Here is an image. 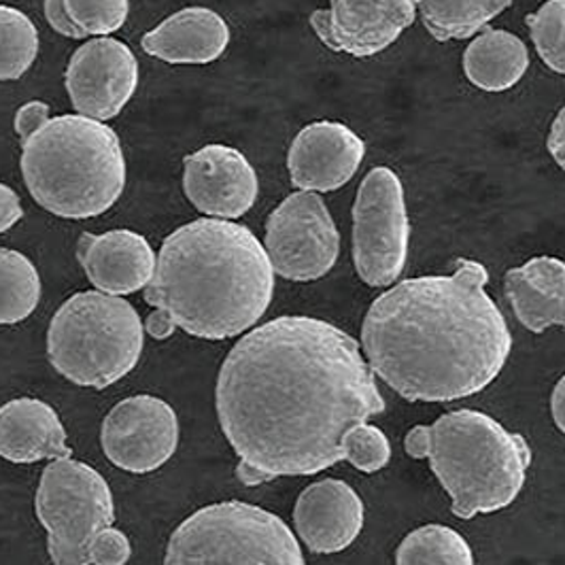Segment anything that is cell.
<instances>
[{"label":"cell","instance_id":"cell-1","mask_svg":"<svg viewBox=\"0 0 565 565\" xmlns=\"http://www.w3.org/2000/svg\"><path fill=\"white\" fill-rule=\"evenodd\" d=\"M215 408L236 477L254 487L337 466L349 431L387 404L358 340L330 321L285 315L232 347Z\"/></svg>","mask_w":565,"mask_h":565},{"label":"cell","instance_id":"cell-2","mask_svg":"<svg viewBox=\"0 0 565 565\" xmlns=\"http://www.w3.org/2000/svg\"><path fill=\"white\" fill-rule=\"evenodd\" d=\"M481 262L415 277L381 294L362 326L367 366L408 402H455L487 390L507 366L512 334L487 294Z\"/></svg>","mask_w":565,"mask_h":565},{"label":"cell","instance_id":"cell-3","mask_svg":"<svg viewBox=\"0 0 565 565\" xmlns=\"http://www.w3.org/2000/svg\"><path fill=\"white\" fill-rule=\"evenodd\" d=\"M275 268L264 243L243 224L196 220L162 243L156 275L145 287L153 312L145 330L164 340L183 330L204 340L234 339L266 315Z\"/></svg>","mask_w":565,"mask_h":565},{"label":"cell","instance_id":"cell-4","mask_svg":"<svg viewBox=\"0 0 565 565\" xmlns=\"http://www.w3.org/2000/svg\"><path fill=\"white\" fill-rule=\"evenodd\" d=\"M404 451L429 461L459 519L509 509L532 466V449L521 434L472 408L413 427L404 438Z\"/></svg>","mask_w":565,"mask_h":565},{"label":"cell","instance_id":"cell-5","mask_svg":"<svg viewBox=\"0 0 565 565\" xmlns=\"http://www.w3.org/2000/svg\"><path fill=\"white\" fill-rule=\"evenodd\" d=\"M22 177L30 196L62 220H92L121 199L126 156L105 121L85 115L50 117L22 141Z\"/></svg>","mask_w":565,"mask_h":565},{"label":"cell","instance_id":"cell-6","mask_svg":"<svg viewBox=\"0 0 565 565\" xmlns=\"http://www.w3.org/2000/svg\"><path fill=\"white\" fill-rule=\"evenodd\" d=\"M34 507L54 565L128 564L132 546L114 527V493L84 461L54 459L41 475Z\"/></svg>","mask_w":565,"mask_h":565},{"label":"cell","instance_id":"cell-7","mask_svg":"<svg viewBox=\"0 0 565 565\" xmlns=\"http://www.w3.org/2000/svg\"><path fill=\"white\" fill-rule=\"evenodd\" d=\"M145 323L121 296L79 291L57 309L47 330L52 366L75 385L105 390L141 360Z\"/></svg>","mask_w":565,"mask_h":565},{"label":"cell","instance_id":"cell-8","mask_svg":"<svg viewBox=\"0 0 565 565\" xmlns=\"http://www.w3.org/2000/svg\"><path fill=\"white\" fill-rule=\"evenodd\" d=\"M164 565H307L298 537L270 510L245 502L190 514L167 546Z\"/></svg>","mask_w":565,"mask_h":565},{"label":"cell","instance_id":"cell-9","mask_svg":"<svg viewBox=\"0 0 565 565\" xmlns=\"http://www.w3.org/2000/svg\"><path fill=\"white\" fill-rule=\"evenodd\" d=\"M411 249V220L402 179L390 167L364 177L353 204V264L370 287L402 277Z\"/></svg>","mask_w":565,"mask_h":565},{"label":"cell","instance_id":"cell-10","mask_svg":"<svg viewBox=\"0 0 565 565\" xmlns=\"http://www.w3.org/2000/svg\"><path fill=\"white\" fill-rule=\"evenodd\" d=\"M264 249L282 279H323L340 255L339 227L326 200L315 192L289 194L266 220Z\"/></svg>","mask_w":565,"mask_h":565},{"label":"cell","instance_id":"cell-11","mask_svg":"<svg viewBox=\"0 0 565 565\" xmlns=\"http://www.w3.org/2000/svg\"><path fill=\"white\" fill-rule=\"evenodd\" d=\"M100 445L117 468L135 475L153 472L177 451V413L162 397H126L105 417Z\"/></svg>","mask_w":565,"mask_h":565},{"label":"cell","instance_id":"cell-12","mask_svg":"<svg viewBox=\"0 0 565 565\" xmlns=\"http://www.w3.org/2000/svg\"><path fill=\"white\" fill-rule=\"evenodd\" d=\"M64 84L77 114L109 121L132 100L139 87V62L124 41L96 36L73 54Z\"/></svg>","mask_w":565,"mask_h":565},{"label":"cell","instance_id":"cell-13","mask_svg":"<svg viewBox=\"0 0 565 565\" xmlns=\"http://www.w3.org/2000/svg\"><path fill=\"white\" fill-rule=\"evenodd\" d=\"M419 0H330V9L312 11L319 41L353 57H372L390 50L417 20Z\"/></svg>","mask_w":565,"mask_h":565},{"label":"cell","instance_id":"cell-14","mask_svg":"<svg viewBox=\"0 0 565 565\" xmlns=\"http://www.w3.org/2000/svg\"><path fill=\"white\" fill-rule=\"evenodd\" d=\"M183 194L202 215L232 222L254 209L259 179L243 151L204 145L183 160Z\"/></svg>","mask_w":565,"mask_h":565},{"label":"cell","instance_id":"cell-15","mask_svg":"<svg viewBox=\"0 0 565 565\" xmlns=\"http://www.w3.org/2000/svg\"><path fill=\"white\" fill-rule=\"evenodd\" d=\"M366 158V142L340 121H312L291 141L287 169L300 192L328 194L344 188Z\"/></svg>","mask_w":565,"mask_h":565},{"label":"cell","instance_id":"cell-16","mask_svg":"<svg viewBox=\"0 0 565 565\" xmlns=\"http://www.w3.org/2000/svg\"><path fill=\"white\" fill-rule=\"evenodd\" d=\"M364 500L339 479L309 484L294 509L300 540L312 553L332 555L349 548L364 530Z\"/></svg>","mask_w":565,"mask_h":565},{"label":"cell","instance_id":"cell-17","mask_svg":"<svg viewBox=\"0 0 565 565\" xmlns=\"http://www.w3.org/2000/svg\"><path fill=\"white\" fill-rule=\"evenodd\" d=\"M77 259L98 291L128 296L151 282L158 254L139 232L109 230L105 234L84 232L77 245Z\"/></svg>","mask_w":565,"mask_h":565},{"label":"cell","instance_id":"cell-18","mask_svg":"<svg viewBox=\"0 0 565 565\" xmlns=\"http://www.w3.org/2000/svg\"><path fill=\"white\" fill-rule=\"evenodd\" d=\"M149 56L169 64H211L230 45L226 20L209 7H185L141 39Z\"/></svg>","mask_w":565,"mask_h":565},{"label":"cell","instance_id":"cell-19","mask_svg":"<svg viewBox=\"0 0 565 565\" xmlns=\"http://www.w3.org/2000/svg\"><path fill=\"white\" fill-rule=\"evenodd\" d=\"M0 457L13 463L71 457L56 411L36 397H18L0 408Z\"/></svg>","mask_w":565,"mask_h":565},{"label":"cell","instance_id":"cell-20","mask_svg":"<svg viewBox=\"0 0 565 565\" xmlns=\"http://www.w3.org/2000/svg\"><path fill=\"white\" fill-rule=\"evenodd\" d=\"M504 291L516 319L530 332L542 334L551 326L565 328L564 259L540 255L510 268Z\"/></svg>","mask_w":565,"mask_h":565},{"label":"cell","instance_id":"cell-21","mask_svg":"<svg viewBox=\"0 0 565 565\" xmlns=\"http://www.w3.org/2000/svg\"><path fill=\"white\" fill-rule=\"evenodd\" d=\"M527 68L530 50L509 30H481L463 54L466 77L482 92H507L525 77Z\"/></svg>","mask_w":565,"mask_h":565},{"label":"cell","instance_id":"cell-22","mask_svg":"<svg viewBox=\"0 0 565 565\" xmlns=\"http://www.w3.org/2000/svg\"><path fill=\"white\" fill-rule=\"evenodd\" d=\"M512 0H419L425 30L440 43L470 39L504 13Z\"/></svg>","mask_w":565,"mask_h":565},{"label":"cell","instance_id":"cell-23","mask_svg":"<svg viewBox=\"0 0 565 565\" xmlns=\"http://www.w3.org/2000/svg\"><path fill=\"white\" fill-rule=\"evenodd\" d=\"M41 300V277L29 257L0 247V326L29 319Z\"/></svg>","mask_w":565,"mask_h":565},{"label":"cell","instance_id":"cell-24","mask_svg":"<svg viewBox=\"0 0 565 565\" xmlns=\"http://www.w3.org/2000/svg\"><path fill=\"white\" fill-rule=\"evenodd\" d=\"M396 565H475V553L459 532L431 523L399 542Z\"/></svg>","mask_w":565,"mask_h":565},{"label":"cell","instance_id":"cell-25","mask_svg":"<svg viewBox=\"0 0 565 565\" xmlns=\"http://www.w3.org/2000/svg\"><path fill=\"white\" fill-rule=\"evenodd\" d=\"M41 39L29 15L15 7L0 4V82L24 77L39 56Z\"/></svg>","mask_w":565,"mask_h":565},{"label":"cell","instance_id":"cell-26","mask_svg":"<svg viewBox=\"0 0 565 565\" xmlns=\"http://www.w3.org/2000/svg\"><path fill=\"white\" fill-rule=\"evenodd\" d=\"M540 60L565 75V0H546L536 13L525 18Z\"/></svg>","mask_w":565,"mask_h":565},{"label":"cell","instance_id":"cell-27","mask_svg":"<svg viewBox=\"0 0 565 565\" xmlns=\"http://www.w3.org/2000/svg\"><path fill=\"white\" fill-rule=\"evenodd\" d=\"M64 9L85 36H109L126 24L130 0H64Z\"/></svg>","mask_w":565,"mask_h":565},{"label":"cell","instance_id":"cell-28","mask_svg":"<svg viewBox=\"0 0 565 565\" xmlns=\"http://www.w3.org/2000/svg\"><path fill=\"white\" fill-rule=\"evenodd\" d=\"M342 451L344 459L353 468L367 475L383 470L392 459L390 438L385 436V431L370 424L358 425L355 429H351L349 436L344 438Z\"/></svg>","mask_w":565,"mask_h":565},{"label":"cell","instance_id":"cell-29","mask_svg":"<svg viewBox=\"0 0 565 565\" xmlns=\"http://www.w3.org/2000/svg\"><path fill=\"white\" fill-rule=\"evenodd\" d=\"M47 119H50V105L47 103H41V100L26 103L15 114V135L20 137V141H24V139H29L34 130H39Z\"/></svg>","mask_w":565,"mask_h":565},{"label":"cell","instance_id":"cell-30","mask_svg":"<svg viewBox=\"0 0 565 565\" xmlns=\"http://www.w3.org/2000/svg\"><path fill=\"white\" fill-rule=\"evenodd\" d=\"M43 9H45V18H47L50 26L56 30L57 34H62L66 39H85L84 32L71 22V18L64 9V0H45Z\"/></svg>","mask_w":565,"mask_h":565},{"label":"cell","instance_id":"cell-31","mask_svg":"<svg viewBox=\"0 0 565 565\" xmlns=\"http://www.w3.org/2000/svg\"><path fill=\"white\" fill-rule=\"evenodd\" d=\"M22 217H24V206L20 202V196L9 185L0 183V234L11 230Z\"/></svg>","mask_w":565,"mask_h":565},{"label":"cell","instance_id":"cell-32","mask_svg":"<svg viewBox=\"0 0 565 565\" xmlns=\"http://www.w3.org/2000/svg\"><path fill=\"white\" fill-rule=\"evenodd\" d=\"M546 149H548L551 158L557 162V167L565 170V107L557 114L553 126H551Z\"/></svg>","mask_w":565,"mask_h":565},{"label":"cell","instance_id":"cell-33","mask_svg":"<svg viewBox=\"0 0 565 565\" xmlns=\"http://www.w3.org/2000/svg\"><path fill=\"white\" fill-rule=\"evenodd\" d=\"M551 413H553V422L565 434V374L557 381L553 396H551Z\"/></svg>","mask_w":565,"mask_h":565}]
</instances>
